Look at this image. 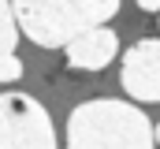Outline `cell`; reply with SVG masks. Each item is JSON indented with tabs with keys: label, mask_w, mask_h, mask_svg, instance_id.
Returning a JSON list of instances; mask_svg holds the SVG:
<instances>
[{
	"label": "cell",
	"mask_w": 160,
	"mask_h": 149,
	"mask_svg": "<svg viewBox=\"0 0 160 149\" xmlns=\"http://www.w3.org/2000/svg\"><path fill=\"white\" fill-rule=\"evenodd\" d=\"M157 127L127 101H86L67 119V149H153Z\"/></svg>",
	"instance_id": "1"
},
{
	"label": "cell",
	"mask_w": 160,
	"mask_h": 149,
	"mask_svg": "<svg viewBox=\"0 0 160 149\" xmlns=\"http://www.w3.org/2000/svg\"><path fill=\"white\" fill-rule=\"evenodd\" d=\"M22 34L41 49H67L75 37L104 26L119 0H11Z\"/></svg>",
	"instance_id": "2"
},
{
	"label": "cell",
	"mask_w": 160,
	"mask_h": 149,
	"mask_svg": "<svg viewBox=\"0 0 160 149\" xmlns=\"http://www.w3.org/2000/svg\"><path fill=\"white\" fill-rule=\"evenodd\" d=\"M0 149H56L52 119L30 93L0 97Z\"/></svg>",
	"instance_id": "3"
},
{
	"label": "cell",
	"mask_w": 160,
	"mask_h": 149,
	"mask_svg": "<svg viewBox=\"0 0 160 149\" xmlns=\"http://www.w3.org/2000/svg\"><path fill=\"white\" fill-rule=\"evenodd\" d=\"M123 90L134 101L157 105L160 101V37L138 41L123 52Z\"/></svg>",
	"instance_id": "4"
},
{
	"label": "cell",
	"mask_w": 160,
	"mask_h": 149,
	"mask_svg": "<svg viewBox=\"0 0 160 149\" xmlns=\"http://www.w3.org/2000/svg\"><path fill=\"white\" fill-rule=\"evenodd\" d=\"M116 49H119L116 30L97 26V30L75 37V41L67 45V64L78 67V71H101V67H108V64L116 60Z\"/></svg>",
	"instance_id": "5"
},
{
	"label": "cell",
	"mask_w": 160,
	"mask_h": 149,
	"mask_svg": "<svg viewBox=\"0 0 160 149\" xmlns=\"http://www.w3.org/2000/svg\"><path fill=\"white\" fill-rule=\"evenodd\" d=\"M0 26H4V56H15V45H19V34H22V26H19V19H15V8H11V0H0Z\"/></svg>",
	"instance_id": "6"
},
{
	"label": "cell",
	"mask_w": 160,
	"mask_h": 149,
	"mask_svg": "<svg viewBox=\"0 0 160 149\" xmlns=\"http://www.w3.org/2000/svg\"><path fill=\"white\" fill-rule=\"evenodd\" d=\"M22 74V64H19V56H4V67H0V78L4 82H15Z\"/></svg>",
	"instance_id": "7"
},
{
	"label": "cell",
	"mask_w": 160,
	"mask_h": 149,
	"mask_svg": "<svg viewBox=\"0 0 160 149\" xmlns=\"http://www.w3.org/2000/svg\"><path fill=\"white\" fill-rule=\"evenodd\" d=\"M142 11H160V0H138Z\"/></svg>",
	"instance_id": "8"
},
{
	"label": "cell",
	"mask_w": 160,
	"mask_h": 149,
	"mask_svg": "<svg viewBox=\"0 0 160 149\" xmlns=\"http://www.w3.org/2000/svg\"><path fill=\"white\" fill-rule=\"evenodd\" d=\"M157 146H160V123H157Z\"/></svg>",
	"instance_id": "9"
}]
</instances>
